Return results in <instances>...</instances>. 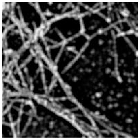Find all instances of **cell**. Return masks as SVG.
<instances>
[{"label":"cell","mask_w":140,"mask_h":140,"mask_svg":"<svg viewBox=\"0 0 140 140\" xmlns=\"http://www.w3.org/2000/svg\"><path fill=\"white\" fill-rule=\"evenodd\" d=\"M80 20L76 16H68L59 22V27L63 40H69L79 34L81 28Z\"/></svg>","instance_id":"obj_1"}]
</instances>
